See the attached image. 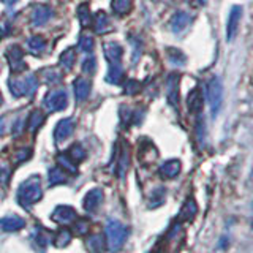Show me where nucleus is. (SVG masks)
Wrapping results in <instances>:
<instances>
[{"mask_svg":"<svg viewBox=\"0 0 253 253\" xmlns=\"http://www.w3.org/2000/svg\"><path fill=\"white\" fill-rule=\"evenodd\" d=\"M42 180H40L38 176H32L27 180H24L18 190V201L24 208H29V206L38 203L42 200Z\"/></svg>","mask_w":253,"mask_h":253,"instance_id":"1","label":"nucleus"},{"mask_svg":"<svg viewBox=\"0 0 253 253\" xmlns=\"http://www.w3.org/2000/svg\"><path fill=\"white\" fill-rule=\"evenodd\" d=\"M105 234H106V247L109 249V252L116 253L124 247L126 237H128V229L119 220H108Z\"/></svg>","mask_w":253,"mask_h":253,"instance_id":"2","label":"nucleus"},{"mask_svg":"<svg viewBox=\"0 0 253 253\" xmlns=\"http://www.w3.org/2000/svg\"><path fill=\"white\" fill-rule=\"evenodd\" d=\"M206 97H208L211 106V114L212 117H215L223 105V83L218 76H212L206 83Z\"/></svg>","mask_w":253,"mask_h":253,"instance_id":"3","label":"nucleus"},{"mask_svg":"<svg viewBox=\"0 0 253 253\" xmlns=\"http://www.w3.org/2000/svg\"><path fill=\"white\" fill-rule=\"evenodd\" d=\"M43 105L47 111H51V113H55V111H63L68 106V95L65 90H62V89L51 90L44 95Z\"/></svg>","mask_w":253,"mask_h":253,"instance_id":"4","label":"nucleus"},{"mask_svg":"<svg viewBox=\"0 0 253 253\" xmlns=\"http://www.w3.org/2000/svg\"><path fill=\"white\" fill-rule=\"evenodd\" d=\"M244 10L241 5H234L231 6V10L228 13V19H226V42H233L237 35V30L241 26V19H242Z\"/></svg>","mask_w":253,"mask_h":253,"instance_id":"5","label":"nucleus"},{"mask_svg":"<svg viewBox=\"0 0 253 253\" xmlns=\"http://www.w3.org/2000/svg\"><path fill=\"white\" fill-rule=\"evenodd\" d=\"M8 65H10V70L13 73H18V71L26 68V62H24V52L21 49V46L18 44H11L5 52Z\"/></svg>","mask_w":253,"mask_h":253,"instance_id":"6","label":"nucleus"},{"mask_svg":"<svg viewBox=\"0 0 253 253\" xmlns=\"http://www.w3.org/2000/svg\"><path fill=\"white\" fill-rule=\"evenodd\" d=\"M166 98L168 103L174 108H179V75L172 73L166 79Z\"/></svg>","mask_w":253,"mask_h":253,"instance_id":"7","label":"nucleus"},{"mask_svg":"<svg viewBox=\"0 0 253 253\" xmlns=\"http://www.w3.org/2000/svg\"><path fill=\"white\" fill-rule=\"evenodd\" d=\"M51 218L59 225H68L71 221H75L78 218L76 211L71 208V206H57L54 209Z\"/></svg>","mask_w":253,"mask_h":253,"instance_id":"8","label":"nucleus"},{"mask_svg":"<svg viewBox=\"0 0 253 253\" xmlns=\"http://www.w3.org/2000/svg\"><path fill=\"white\" fill-rule=\"evenodd\" d=\"M103 190L101 188H92L85 193L84 200H83V208L85 212H93L100 208V204L103 203Z\"/></svg>","mask_w":253,"mask_h":253,"instance_id":"9","label":"nucleus"},{"mask_svg":"<svg viewBox=\"0 0 253 253\" xmlns=\"http://www.w3.org/2000/svg\"><path fill=\"white\" fill-rule=\"evenodd\" d=\"M192 24V16L185 11H177L172 14V18L169 21V27L176 35L182 34L184 30H187V27Z\"/></svg>","mask_w":253,"mask_h":253,"instance_id":"10","label":"nucleus"},{"mask_svg":"<svg viewBox=\"0 0 253 253\" xmlns=\"http://www.w3.org/2000/svg\"><path fill=\"white\" fill-rule=\"evenodd\" d=\"M75 130V121L73 119H62V121L55 125L54 128V138L57 142L65 141L71 136V133Z\"/></svg>","mask_w":253,"mask_h":253,"instance_id":"11","label":"nucleus"},{"mask_svg":"<svg viewBox=\"0 0 253 253\" xmlns=\"http://www.w3.org/2000/svg\"><path fill=\"white\" fill-rule=\"evenodd\" d=\"M26 226V220L18 217V215H6L0 218V229L6 233H14V231H19Z\"/></svg>","mask_w":253,"mask_h":253,"instance_id":"12","label":"nucleus"},{"mask_svg":"<svg viewBox=\"0 0 253 253\" xmlns=\"http://www.w3.org/2000/svg\"><path fill=\"white\" fill-rule=\"evenodd\" d=\"M103 51H105L106 60L109 62V65L121 63V59H122V55H124V47L121 44H117L114 42L105 43V46H103Z\"/></svg>","mask_w":253,"mask_h":253,"instance_id":"13","label":"nucleus"},{"mask_svg":"<svg viewBox=\"0 0 253 253\" xmlns=\"http://www.w3.org/2000/svg\"><path fill=\"white\" fill-rule=\"evenodd\" d=\"M182 169V165L177 158H171V160H166L158 172H160V176L165 177V179H174L179 176V172Z\"/></svg>","mask_w":253,"mask_h":253,"instance_id":"14","label":"nucleus"},{"mask_svg":"<svg viewBox=\"0 0 253 253\" xmlns=\"http://www.w3.org/2000/svg\"><path fill=\"white\" fill-rule=\"evenodd\" d=\"M51 18H52V10L46 5H38L34 10V13H32V21H34V26L37 27L46 26Z\"/></svg>","mask_w":253,"mask_h":253,"instance_id":"15","label":"nucleus"},{"mask_svg":"<svg viewBox=\"0 0 253 253\" xmlns=\"http://www.w3.org/2000/svg\"><path fill=\"white\" fill-rule=\"evenodd\" d=\"M73 89H75V97H76V100L78 101H84L90 95L92 85H90L89 81H87V79H84V78H76L75 79V84H73Z\"/></svg>","mask_w":253,"mask_h":253,"instance_id":"16","label":"nucleus"},{"mask_svg":"<svg viewBox=\"0 0 253 253\" xmlns=\"http://www.w3.org/2000/svg\"><path fill=\"white\" fill-rule=\"evenodd\" d=\"M187 106L190 113H200L203 108V93L200 89H193L188 93L187 98Z\"/></svg>","mask_w":253,"mask_h":253,"instance_id":"17","label":"nucleus"},{"mask_svg":"<svg viewBox=\"0 0 253 253\" xmlns=\"http://www.w3.org/2000/svg\"><path fill=\"white\" fill-rule=\"evenodd\" d=\"M113 27H111L108 14L105 11H98L97 16H95V32H97L98 35H105Z\"/></svg>","mask_w":253,"mask_h":253,"instance_id":"18","label":"nucleus"},{"mask_svg":"<svg viewBox=\"0 0 253 253\" xmlns=\"http://www.w3.org/2000/svg\"><path fill=\"white\" fill-rule=\"evenodd\" d=\"M26 46H27V49H29L30 54L40 55V54H42V52L46 49V42H44V40H43L42 37L35 35V37H30V38L27 40Z\"/></svg>","mask_w":253,"mask_h":253,"instance_id":"19","label":"nucleus"},{"mask_svg":"<svg viewBox=\"0 0 253 253\" xmlns=\"http://www.w3.org/2000/svg\"><path fill=\"white\" fill-rule=\"evenodd\" d=\"M124 78V68L121 63H116V65H109V71L106 75V83L119 85Z\"/></svg>","mask_w":253,"mask_h":253,"instance_id":"20","label":"nucleus"},{"mask_svg":"<svg viewBox=\"0 0 253 253\" xmlns=\"http://www.w3.org/2000/svg\"><path fill=\"white\" fill-rule=\"evenodd\" d=\"M166 55H168V60L176 67H184L187 63L185 54L180 49H177V47H168V49H166Z\"/></svg>","mask_w":253,"mask_h":253,"instance_id":"21","label":"nucleus"},{"mask_svg":"<svg viewBox=\"0 0 253 253\" xmlns=\"http://www.w3.org/2000/svg\"><path fill=\"white\" fill-rule=\"evenodd\" d=\"M111 8L117 16H125L131 11V0H111Z\"/></svg>","mask_w":253,"mask_h":253,"instance_id":"22","label":"nucleus"},{"mask_svg":"<svg viewBox=\"0 0 253 253\" xmlns=\"http://www.w3.org/2000/svg\"><path fill=\"white\" fill-rule=\"evenodd\" d=\"M43 122H44V114H43V111L35 109L34 113L30 114V117H29V131H30V133L38 131V128L43 125Z\"/></svg>","mask_w":253,"mask_h":253,"instance_id":"23","label":"nucleus"},{"mask_svg":"<svg viewBox=\"0 0 253 253\" xmlns=\"http://www.w3.org/2000/svg\"><path fill=\"white\" fill-rule=\"evenodd\" d=\"M42 76H43V81L49 85L59 84L62 81V75L59 73L57 68H44L42 70Z\"/></svg>","mask_w":253,"mask_h":253,"instance_id":"24","label":"nucleus"},{"mask_svg":"<svg viewBox=\"0 0 253 253\" xmlns=\"http://www.w3.org/2000/svg\"><path fill=\"white\" fill-rule=\"evenodd\" d=\"M8 87H10V92L14 95V97H24V95H26V84H24V79L10 78L8 79Z\"/></svg>","mask_w":253,"mask_h":253,"instance_id":"25","label":"nucleus"},{"mask_svg":"<svg viewBox=\"0 0 253 253\" xmlns=\"http://www.w3.org/2000/svg\"><path fill=\"white\" fill-rule=\"evenodd\" d=\"M60 65L65 68V70H71L75 65V59H76V52L75 49H71V47H68V49H65L62 54H60Z\"/></svg>","mask_w":253,"mask_h":253,"instance_id":"26","label":"nucleus"},{"mask_svg":"<svg viewBox=\"0 0 253 253\" xmlns=\"http://www.w3.org/2000/svg\"><path fill=\"white\" fill-rule=\"evenodd\" d=\"M87 249H89L90 253H103L105 252V244H103L101 236L93 234L87 239Z\"/></svg>","mask_w":253,"mask_h":253,"instance_id":"27","label":"nucleus"},{"mask_svg":"<svg viewBox=\"0 0 253 253\" xmlns=\"http://www.w3.org/2000/svg\"><path fill=\"white\" fill-rule=\"evenodd\" d=\"M57 162L62 166V169H67L68 172H73V174L78 172V166L73 163V158H71L68 154H60L57 157Z\"/></svg>","mask_w":253,"mask_h":253,"instance_id":"28","label":"nucleus"},{"mask_svg":"<svg viewBox=\"0 0 253 253\" xmlns=\"http://www.w3.org/2000/svg\"><path fill=\"white\" fill-rule=\"evenodd\" d=\"M198 212V208L193 200H187V203L184 204V208L180 211V218L182 220H192Z\"/></svg>","mask_w":253,"mask_h":253,"instance_id":"29","label":"nucleus"},{"mask_svg":"<svg viewBox=\"0 0 253 253\" xmlns=\"http://www.w3.org/2000/svg\"><path fill=\"white\" fill-rule=\"evenodd\" d=\"M67 182V174L62 168H52L49 171V184L51 185H57V184H65Z\"/></svg>","mask_w":253,"mask_h":253,"instance_id":"30","label":"nucleus"},{"mask_svg":"<svg viewBox=\"0 0 253 253\" xmlns=\"http://www.w3.org/2000/svg\"><path fill=\"white\" fill-rule=\"evenodd\" d=\"M128 150L126 149H124L122 150V154H121V157H119V162H117V176L119 177H124L125 176V172H126V169H128Z\"/></svg>","mask_w":253,"mask_h":253,"instance_id":"31","label":"nucleus"},{"mask_svg":"<svg viewBox=\"0 0 253 253\" xmlns=\"http://www.w3.org/2000/svg\"><path fill=\"white\" fill-rule=\"evenodd\" d=\"M24 84H26V95L27 97H34L38 90V78L35 75H27L24 79Z\"/></svg>","mask_w":253,"mask_h":253,"instance_id":"32","label":"nucleus"},{"mask_svg":"<svg viewBox=\"0 0 253 253\" xmlns=\"http://www.w3.org/2000/svg\"><path fill=\"white\" fill-rule=\"evenodd\" d=\"M70 241H71V233L68 229H60L59 234L55 236V239H54V245L59 249H63L70 244Z\"/></svg>","mask_w":253,"mask_h":253,"instance_id":"33","label":"nucleus"},{"mask_svg":"<svg viewBox=\"0 0 253 253\" xmlns=\"http://www.w3.org/2000/svg\"><path fill=\"white\" fill-rule=\"evenodd\" d=\"M78 18L81 21L83 26H89L90 21H92V16H90V10H89V5L87 3H81L78 8Z\"/></svg>","mask_w":253,"mask_h":253,"instance_id":"34","label":"nucleus"},{"mask_svg":"<svg viewBox=\"0 0 253 253\" xmlns=\"http://www.w3.org/2000/svg\"><path fill=\"white\" fill-rule=\"evenodd\" d=\"M78 46H79V49H81V51H84V52H90V51L93 49V46H95L93 38H92L90 35L84 34V35H81V38H79Z\"/></svg>","mask_w":253,"mask_h":253,"instance_id":"35","label":"nucleus"},{"mask_svg":"<svg viewBox=\"0 0 253 253\" xmlns=\"http://www.w3.org/2000/svg\"><path fill=\"white\" fill-rule=\"evenodd\" d=\"M139 90H141V84L138 81H134V79H128L124 85V92L126 95H136Z\"/></svg>","mask_w":253,"mask_h":253,"instance_id":"36","label":"nucleus"},{"mask_svg":"<svg viewBox=\"0 0 253 253\" xmlns=\"http://www.w3.org/2000/svg\"><path fill=\"white\" fill-rule=\"evenodd\" d=\"M68 155L73 158L75 162H81V160H84V158H85V150H84L83 146L76 144V146H73V147L70 149V154Z\"/></svg>","mask_w":253,"mask_h":253,"instance_id":"37","label":"nucleus"},{"mask_svg":"<svg viewBox=\"0 0 253 253\" xmlns=\"http://www.w3.org/2000/svg\"><path fill=\"white\" fill-rule=\"evenodd\" d=\"M95 68H97V60H95V57H92V55H89V57H85L83 60V71L87 75H93Z\"/></svg>","mask_w":253,"mask_h":253,"instance_id":"38","label":"nucleus"},{"mask_svg":"<svg viewBox=\"0 0 253 253\" xmlns=\"http://www.w3.org/2000/svg\"><path fill=\"white\" fill-rule=\"evenodd\" d=\"M165 200V188H157L155 192L152 193V196H150V208H155V206L162 204Z\"/></svg>","mask_w":253,"mask_h":253,"instance_id":"39","label":"nucleus"},{"mask_svg":"<svg viewBox=\"0 0 253 253\" xmlns=\"http://www.w3.org/2000/svg\"><path fill=\"white\" fill-rule=\"evenodd\" d=\"M75 231L76 234H87L89 233V221L87 220H79L75 225Z\"/></svg>","mask_w":253,"mask_h":253,"instance_id":"40","label":"nucleus"},{"mask_svg":"<svg viewBox=\"0 0 253 253\" xmlns=\"http://www.w3.org/2000/svg\"><path fill=\"white\" fill-rule=\"evenodd\" d=\"M30 149H22L19 150L18 154H16V163H19V162H24V160H27V158L30 157Z\"/></svg>","mask_w":253,"mask_h":253,"instance_id":"41","label":"nucleus"},{"mask_svg":"<svg viewBox=\"0 0 253 253\" xmlns=\"http://www.w3.org/2000/svg\"><path fill=\"white\" fill-rule=\"evenodd\" d=\"M22 119H21V121H19V119H18V121H16V124H14V128H13V133H14V136H19V134H21V131H22Z\"/></svg>","mask_w":253,"mask_h":253,"instance_id":"42","label":"nucleus"},{"mask_svg":"<svg viewBox=\"0 0 253 253\" xmlns=\"http://www.w3.org/2000/svg\"><path fill=\"white\" fill-rule=\"evenodd\" d=\"M3 130H5V119L0 117V136L3 134Z\"/></svg>","mask_w":253,"mask_h":253,"instance_id":"43","label":"nucleus"},{"mask_svg":"<svg viewBox=\"0 0 253 253\" xmlns=\"http://www.w3.org/2000/svg\"><path fill=\"white\" fill-rule=\"evenodd\" d=\"M3 2H5L8 6H11V5H14L16 2H18V0H3Z\"/></svg>","mask_w":253,"mask_h":253,"instance_id":"44","label":"nucleus"},{"mask_svg":"<svg viewBox=\"0 0 253 253\" xmlns=\"http://www.w3.org/2000/svg\"><path fill=\"white\" fill-rule=\"evenodd\" d=\"M3 103V98H2V93H0V105Z\"/></svg>","mask_w":253,"mask_h":253,"instance_id":"45","label":"nucleus"},{"mask_svg":"<svg viewBox=\"0 0 253 253\" xmlns=\"http://www.w3.org/2000/svg\"><path fill=\"white\" fill-rule=\"evenodd\" d=\"M250 228H252V229H253V218H252V220H250Z\"/></svg>","mask_w":253,"mask_h":253,"instance_id":"46","label":"nucleus"},{"mask_svg":"<svg viewBox=\"0 0 253 253\" xmlns=\"http://www.w3.org/2000/svg\"><path fill=\"white\" fill-rule=\"evenodd\" d=\"M0 70H2V65H0Z\"/></svg>","mask_w":253,"mask_h":253,"instance_id":"47","label":"nucleus"},{"mask_svg":"<svg viewBox=\"0 0 253 253\" xmlns=\"http://www.w3.org/2000/svg\"><path fill=\"white\" fill-rule=\"evenodd\" d=\"M154 2H157V0H154Z\"/></svg>","mask_w":253,"mask_h":253,"instance_id":"48","label":"nucleus"}]
</instances>
